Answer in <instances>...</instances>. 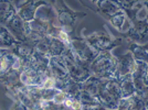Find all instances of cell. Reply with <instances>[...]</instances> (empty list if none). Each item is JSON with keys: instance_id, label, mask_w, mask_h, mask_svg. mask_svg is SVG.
Wrapping results in <instances>:
<instances>
[{"instance_id": "cell-3", "label": "cell", "mask_w": 148, "mask_h": 110, "mask_svg": "<svg viewBox=\"0 0 148 110\" xmlns=\"http://www.w3.org/2000/svg\"><path fill=\"white\" fill-rule=\"evenodd\" d=\"M86 42L92 46L96 52L111 51L115 46H117L122 40L119 37H113L106 32H95L86 39Z\"/></svg>"}, {"instance_id": "cell-2", "label": "cell", "mask_w": 148, "mask_h": 110, "mask_svg": "<svg viewBox=\"0 0 148 110\" xmlns=\"http://www.w3.org/2000/svg\"><path fill=\"white\" fill-rule=\"evenodd\" d=\"M121 99L122 92L118 79L110 78L102 80V86L97 96V100L101 107L108 110H117Z\"/></svg>"}, {"instance_id": "cell-10", "label": "cell", "mask_w": 148, "mask_h": 110, "mask_svg": "<svg viewBox=\"0 0 148 110\" xmlns=\"http://www.w3.org/2000/svg\"><path fill=\"white\" fill-rule=\"evenodd\" d=\"M119 86H121V92L122 98H130L136 94V88L134 81L132 78V75H126L118 79Z\"/></svg>"}, {"instance_id": "cell-6", "label": "cell", "mask_w": 148, "mask_h": 110, "mask_svg": "<svg viewBox=\"0 0 148 110\" xmlns=\"http://www.w3.org/2000/svg\"><path fill=\"white\" fill-rule=\"evenodd\" d=\"M49 74L50 76L58 79H69L68 66L62 56H51L49 61Z\"/></svg>"}, {"instance_id": "cell-11", "label": "cell", "mask_w": 148, "mask_h": 110, "mask_svg": "<svg viewBox=\"0 0 148 110\" xmlns=\"http://www.w3.org/2000/svg\"><path fill=\"white\" fill-rule=\"evenodd\" d=\"M130 53L133 54L135 61L144 62V63H148V52L145 49L144 44H137V43H130V49H128Z\"/></svg>"}, {"instance_id": "cell-17", "label": "cell", "mask_w": 148, "mask_h": 110, "mask_svg": "<svg viewBox=\"0 0 148 110\" xmlns=\"http://www.w3.org/2000/svg\"><path fill=\"white\" fill-rule=\"evenodd\" d=\"M145 110H148V101L146 103V107H145Z\"/></svg>"}, {"instance_id": "cell-4", "label": "cell", "mask_w": 148, "mask_h": 110, "mask_svg": "<svg viewBox=\"0 0 148 110\" xmlns=\"http://www.w3.org/2000/svg\"><path fill=\"white\" fill-rule=\"evenodd\" d=\"M71 50L73 53L82 62L85 64H91L95 57L99 55V52H96L92 46L86 42V40L82 39H76V37H71Z\"/></svg>"}, {"instance_id": "cell-5", "label": "cell", "mask_w": 148, "mask_h": 110, "mask_svg": "<svg viewBox=\"0 0 148 110\" xmlns=\"http://www.w3.org/2000/svg\"><path fill=\"white\" fill-rule=\"evenodd\" d=\"M135 58H134V56L130 51H127L126 53H124L123 55L117 57V67H116L114 78L119 79V78H122L126 75H132L133 72L135 71Z\"/></svg>"}, {"instance_id": "cell-13", "label": "cell", "mask_w": 148, "mask_h": 110, "mask_svg": "<svg viewBox=\"0 0 148 110\" xmlns=\"http://www.w3.org/2000/svg\"><path fill=\"white\" fill-rule=\"evenodd\" d=\"M63 105H64L69 110H82V104H81V101L77 98L68 97Z\"/></svg>"}, {"instance_id": "cell-14", "label": "cell", "mask_w": 148, "mask_h": 110, "mask_svg": "<svg viewBox=\"0 0 148 110\" xmlns=\"http://www.w3.org/2000/svg\"><path fill=\"white\" fill-rule=\"evenodd\" d=\"M68 97H69V96L64 92L59 90V92L56 94V96H54V98H53V100H52V101H53L54 104H56V105H63Z\"/></svg>"}, {"instance_id": "cell-8", "label": "cell", "mask_w": 148, "mask_h": 110, "mask_svg": "<svg viewBox=\"0 0 148 110\" xmlns=\"http://www.w3.org/2000/svg\"><path fill=\"white\" fill-rule=\"evenodd\" d=\"M95 3L97 6V10L107 19L124 11L123 7L117 0H97Z\"/></svg>"}, {"instance_id": "cell-18", "label": "cell", "mask_w": 148, "mask_h": 110, "mask_svg": "<svg viewBox=\"0 0 148 110\" xmlns=\"http://www.w3.org/2000/svg\"><path fill=\"white\" fill-rule=\"evenodd\" d=\"M144 110H145V109H144Z\"/></svg>"}, {"instance_id": "cell-9", "label": "cell", "mask_w": 148, "mask_h": 110, "mask_svg": "<svg viewBox=\"0 0 148 110\" xmlns=\"http://www.w3.org/2000/svg\"><path fill=\"white\" fill-rule=\"evenodd\" d=\"M108 21H110V23H111L116 30L119 31V32L123 34L124 37L130 32V29H132V26H133V22H132V20L127 17L125 10L122 11V12L117 13V14H115V16H113L112 18L108 19Z\"/></svg>"}, {"instance_id": "cell-1", "label": "cell", "mask_w": 148, "mask_h": 110, "mask_svg": "<svg viewBox=\"0 0 148 110\" xmlns=\"http://www.w3.org/2000/svg\"><path fill=\"white\" fill-rule=\"evenodd\" d=\"M117 67V57L112 54L111 51H104L99 53L95 60L90 64V71L92 76L99 79L114 78Z\"/></svg>"}, {"instance_id": "cell-16", "label": "cell", "mask_w": 148, "mask_h": 110, "mask_svg": "<svg viewBox=\"0 0 148 110\" xmlns=\"http://www.w3.org/2000/svg\"><path fill=\"white\" fill-rule=\"evenodd\" d=\"M144 46H145V49L147 50V52H148V43H146V44H144Z\"/></svg>"}, {"instance_id": "cell-7", "label": "cell", "mask_w": 148, "mask_h": 110, "mask_svg": "<svg viewBox=\"0 0 148 110\" xmlns=\"http://www.w3.org/2000/svg\"><path fill=\"white\" fill-rule=\"evenodd\" d=\"M125 37L133 43L142 45L148 43V22H134L130 31Z\"/></svg>"}, {"instance_id": "cell-12", "label": "cell", "mask_w": 148, "mask_h": 110, "mask_svg": "<svg viewBox=\"0 0 148 110\" xmlns=\"http://www.w3.org/2000/svg\"><path fill=\"white\" fill-rule=\"evenodd\" d=\"M130 99V110H144L146 107V101L143 100L138 95H134Z\"/></svg>"}, {"instance_id": "cell-15", "label": "cell", "mask_w": 148, "mask_h": 110, "mask_svg": "<svg viewBox=\"0 0 148 110\" xmlns=\"http://www.w3.org/2000/svg\"><path fill=\"white\" fill-rule=\"evenodd\" d=\"M146 79L148 81V63L146 64Z\"/></svg>"}]
</instances>
